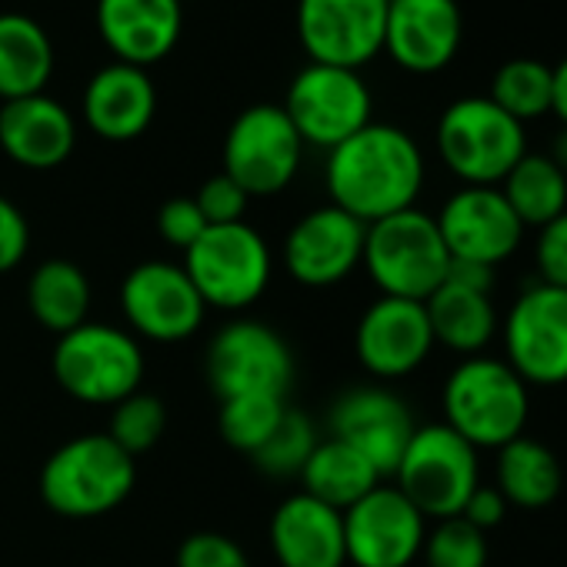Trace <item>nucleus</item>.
<instances>
[{
    "mask_svg": "<svg viewBox=\"0 0 567 567\" xmlns=\"http://www.w3.org/2000/svg\"><path fill=\"white\" fill-rule=\"evenodd\" d=\"M295 378L291 348L260 321L227 324L207 351V381L220 401L237 394H280L288 398Z\"/></svg>",
    "mask_w": 567,
    "mask_h": 567,
    "instance_id": "12",
    "label": "nucleus"
},
{
    "mask_svg": "<svg viewBox=\"0 0 567 567\" xmlns=\"http://www.w3.org/2000/svg\"><path fill=\"white\" fill-rule=\"evenodd\" d=\"M270 547L280 567H341L344 514L311 494H291L270 517Z\"/></svg>",
    "mask_w": 567,
    "mask_h": 567,
    "instance_id": "21",
    "label": "nucleus"
},
{
    "mask_svg": "<svg viewBox=\"0 0 567 567\" xmlns=\"http://www.w3.org/2000/svg\"><path fill=\"white\" fill-rule=\"evenodd\" d=\"M121 308L127 324L151 341H184L190 338L207 305L200 301L187 270L167 260L137 264L121 284Z\"/></svg>",
    "mask_w": 567,
    "mask_h": 567,
    "instance_id": "15",
    "label": "nucleus"
},
{
    "mask_svg": "<svg viewBox=\"0 0 567 567\" xmlns=\"http://www.w3.org/2000/svg\"><path fill=\"white\" fill-rule=\"evenodd\" d=\"M437 151L464 187H497L527 154V137L491 97H461L437 121Z\"/></svg>",
    "mask_w": 567,
    "mask_h": 567,
    "instance_id": "5",
    "label": "nucleus"
},
{
    "mask_svg": "<svg viewBox=\"0 0 567 567\" xmlns=\"http://www.w3.org/2000/svg\"><path fill=\"white\" fill-rule=\"evenodd\" d=\"M487 97L504 114H511L517 124L537 121V117L550 114V101H554V68H547L544 61H534V58H514V61H507V64L497 68Z\"/></svg>",
    "mask_w": 567,
    "mask_h": 567,
    "instance_id": "31",
    "label": "nucleus"
},
{
    "mask_svg": "<svg viewBox=\"0 0 567 567\" xmlns=\"http://www.w3.org/2000/svg\"><path fill=\"white\" fill-rule=\"evenodd\" d=\"M284 114L305 144L334 151L371 124V91L358 71L308 64L288 87Z\"/></svg>",
    "mask_w": 567,
    "mask_h": 567,
    "instance_id": "10",
    "label": "nucleus"
},
{
    "mask_svg": "<svg viewBox=\"0 0 567 567\" xmlns=\"http://www.w3.org/2000/svg\"><path fill=\"white\" fill-rule=\"evenodd\" d=\"M305 141L284 107L254 104L227 131L224 174L247 197H270L288 187L301 167Z\"/></svg>",
    "mask_w": 567,
    "mask_h": 567,
    "instance_id": "9",
    "label": "nucleus"
},
{
    "mask_svg": "<svg viewBox=\"0 0 567 567\" xmlns=\"http://www.w3.org/2000/svg\"><path fill=\"white\" fill-rule=\"evenodd\" d=\"M97 31L121 64H157L181 38V0H97Z\"/></svg>",
    "mask_w": 567,
    "mask_h": 567,
    "instance_id": "22",
    "label": "nucleus"
},
{
    "mask_svg": "<svg viewBox=\"0 0 567 567\" xmlns=\"http://www.w3.org/2000/svg\"><path fill=\"white\" fill-rule=\"evenodd\" d=\"M177 567H250L244 547L217 530H197L177 547Z\"/></svg>",
    "mask_w": 567,
    "mask_h": 567,
    "instance_id": "36",
    "label": "nucleus"
},
{
    "mask_svg": "<svg viewBox=\"0 0 567 567\" xmlns=\"http://www.w3.org/2000/svg\"><path fill=\"white\" fill-rule=\"evenodd\" d=\"M284 414H288V404L280 394H237L220 401L217 427L234 451L254 454L267 444Z\"/></svg>",
    "mask_w": 567,
    "mask_h": 567,
    "instance_id": "32",
    "label": "nucleus"
},
{
    "mask_svg": "<svg viewBox=\"0 0 567 567\" xmlns=\"http://www.w3.org/2000/svg\"><path fill=\"white\" fill-rule=\"evenodd\" d=\"M421 554L427 567H487V537L457 514L437 520V527L424 537Z\"/></svg>",
    "mask_w": 567,
    "mask_h": 567,
    "instance_id": "35",
    "label": "nucleus"
},
{
    "mask_svg": "<svg viewBox=\"0 0 567 567\" xmlns=\"http://www.w3.org/2000/svg\"><path fill=\"white\" fill-rule=\"evenodd\" d=\"M391 0H298V38L311 64L358 71L384 51Z\"/></svg>",
    "mask_w": 567,
    "mask_h": 567,
    "instance_id": "13",
    "label": "nucleus"
},
{
    "mask_svg": "<svg viewBox=\"0 0 567 567\" xmlns=\"http://www.w3.org/2000/svg\"><path fill=\"white\" fill-rule=\"evenodd\" d=\"M398 491L424 517H457L474 494L477 481V447H471L447 424H424L404 447L394 471Z\"/></svg>",
    "mask_w": 567,
    "mask_h": 567,
    "instance_id": "8",
    "label": "nucleus"
},
{
    "mask_svg": "<svg viewBox=\"0 0 567 567\" xmlns=\"http://www.w3.org/2000/svg\"><path fill=\"white\" fill-rule=\"evenodd\" d=\"M368 224L328 204L305 214L284 240V267L308 288H331L364 257Z\"/></svg>",
    "mask_w": 567,
    "mask_h": 567,
    "instance_id": "16",
    "label": "nucleus"
},
{
    "mask_svg": "<svg viewBox=\"0 0 567 567\" xmlns=\"http://www.w3.org/2000/svg\"><path fill=\"white\" fill-rule=\"evenodd\" d=\"M164 427H167V411H164L161 398L144 394V391H134L131 398H124L121 404H114L107 437L121 451H127L131 457H137V454L151 451L164 437Z\"/></svg>",
    "mask_w": 567,
    "mask_h": 567,
    "instance_id": "34",
    "label": "nucleus"
},
{
    "mask_svg": "<svg viewBox=\"0 0 567 567\" xmlns=\"http://www.w3.org/2000/svg\"><path fill=\"white\" fill-rule=\"evenodd\" d=\"M444 280H454L461 288H471V291H484L491 295L494 288V267L487 264H474V260H451L447 267V277Z\"/></svg>",
    "mask_w": 567,
    "mask_h": 567,
    "instance_id": "42",
    "label": "nucleus"
},
{
    "mask_svg": "<svg viewBox=\"0 0 567 567\" xmlns=\"http://www.w3.org/2000/svg\"><path fill=\"white\" fill-rule=\"evenodd\" d=\"M184 270L207 308L244 311L270 284V250L264 237L240 224L207 227L184 250Z\"/></svg>",
    "mask_w": 567,
    "mask_h": 567,
    "instance_id": "6",
    "label": "nucleus"
},
{
    "mask_svg": "<svg viewBox=\"0 0 567 567\" xmlns=\"http://www.w3.org/2000/svg\"><path fill=\"white\" fill-rule=\"evenodd\" d=\"M31 244V227L24 220V214L0 194V274L14 270Z\"/></svg>",
    "mask_w": 567,
    "mask_h": 567,
    "instance_id": "40",
    "label": "nucleus"
},
{
    "mask_svg": "<svg viewBox=\"0 0 567 567\" xmlns=\"http://www.w3.org/2000/svg\"><path fill=\"white\" fill-rule=\"evenodd\" d=\"M501 184L524 227H544L567 210V174L547 154H524Z\"/></svg>",
    "mask_w": 567,
    "mask_h": 567,
    "instance_id": "30",
    "label": "nucleus"
},
{
    "mask_svg": "<svg viewBox=\"0 0 567 567\" xmlns=\"http://www.w3.org/2000/svg\"><path fill=\"white\" fill-rule=\"evenodd\" d=\"M315 447H318V434H315L311 417L288 408V414H284V421L277 424V431L267 437V444L260 451L250 454V461L264 474L291 477V474H301L305 471V464L315 454Z\"/></svg>",
    "mask_w": 567,
    "mask_h": 567,
    "instance_id": "33",
    "label": "nucleus"
},
{
    "mask_svg": "<svg viewBox=\"0 0 567 567\" xmlns=\"http://www.w3.org/2000/svg\"><path fill=\"white\" fill-rule=\"evenodd\" d=\"M181 4H184V0H181Z\"/></svg>",
    "mask_w": 567,
    "mask_h": 567,
    "instance_id": "45",
    "label": "nucleus"
},
{
    "mask_svg": "<svg viewBox=\"0 0 567 567\" xmlns=\"http://www.w3.org/2000/svg\"><path fill=\"white\" fill-rule=\"evenodd\" d=\"M434 344H444L457 354L474 358L484 351L497 334V311L491 295L461 288L454 280H444L441 288L424 301Z\"/></svg>",
    "mask_w": 567,
    "mask_h": 567,
    "instance_id": "25",
    "label": "nucleus"
},
{
    "mask_svg": "<svg viewBox=\"0 0 567 567\" xmlns=\"http://www.w3.org/2000/svg\"><path fill=\"white\" fill-rule=\"evenodd\" d=\"M424 514L398 491L378 484L344 511V550L354 567H408L424 547Z\"/></svg>",
    "mask_w": 567,
    "mask_h": 567,
    "instance_id": "14",
    "label": "nucleus"
},
{
    "mask_svg": "<svg viewBox=\"0 0 567 567\" xmlns=\"http://www.w3.org/2000/svg\"><path fill=\"white\" fill-rule=\"evenodd\" d=\"M58 384L84 404H121L141 391L144 354L137 341L111 324H81L54 348Z\"/></svg>",
    "mask_w": 567,
    "mask_h": 567,
    "instance_id": "7",
    "label": "nucleus"
},
{
    "mask_svg": "<svg viewBox=\"0 0 567 567\" xmlns=\"http://www.w3.org/2000/svg\"><path fill=\"white\" fill-rule=\"evenodd\" d=\"M331 204L374 224L414 207L424 187V154L411 134L394 124H368L334 151L324 171Z\"/></svg>",
    "mask_w": 567,
    "mask_h": 567,
    "instance_id": "1",
    "label": "nucleus"
},
{
    "mask_svg": "<svg viewBox=\"0 0 567 567\" xmlns=\"http://www.w3.org/2000/svg\"><path fill=\"white\" fill-rule=\"evenodd\" d=\"M451 260H474L497 267L504 264L524 234V224L497 187H464L434 217Z\"/></svg>",
    "mask_w": 567,
    "mask_h": 567,
    "instance_id": "17",
    "label": "nucleus"
},
{
    "mask_svg": "<svg viewBox=\"0 0 567 567\" xmlns=\"http://www.w3.org/2000/svg\"><path fill=\"white\" fill-rule=\"evenodd\" d=\"M464 21L457 0H391L384 51L411 74L444 71L461 48Z\"/></svg>",
    "mask_w": 567,
    "mask_h": 567,
    "instance_id": "19",
    "label": "nucleus"
},
{
    "mask_svg": "<svg viewBox=\"0 0 567 567\" xmlns=\"http://www.w3.org/2000/svg\"><path fill=\"white\" fill-rule=\"evenodd\" d=\"M28 308L51 334H68L87 321L91 284L74 260H44L28 280Z\"/></svg>",
    "mask_w": 567,
    "mask_h": 567,
    "instance_id": "28",
    "label": "nucleus"
},
{
    "mask_svg": "<svg viewBox=\"0 0 567 567\" xmlns=\"http://www.w3.org/2000/svg\"><path fill=\"white\" fill-rule=\"evenodd\" d=\"M247 194L240 190V184H234L227 174H217L210 181H204V187L197 190L194 204L200 207L207 227H220V224H240L244 210H247Z\"/></svg>",
    "mask_w": 567,
    "mask_h": 567,
    "instance_id": "37",
    "label": "nucleus"
},
{
    "mask_svg": "<svg viewBox=\"0 0 567 567\" xmlns=\"http://www.w3.org/2000/svg\"><path fill=\"white\" fill-rule=\"evenodd\" d=\"M157 94L144 68L107 64L84 91V121L104 141H134L154 121Z\"/></svg>",
    "mask_w": 567,
    "mask_h": 567,
    "instance_id": "24",
    "label": "nucleus"
},
{
    "mask_svg": "<svg viewBox=\"0 0 567 567\" xmlns=\"http://www.w3.org/2000/svg\"><path fill=\"white\" fill-rule=\"evenodd\" d=\"M137 464L107 434H84L61 444L41 471L44 504L74 520L104 517L127 501Z\"/></svg>",
    "mask_w": 567,
    "mask_h": 567,
    "instance_id": "2",
    "label": "nucleus"
},
{
    "mask_svg": "<svg viewBox=\"0 0 567 567\" xmlns=\"http://www.w3.org/2000/svg\"><path fill=\"white\" fill-rule=\"evenodd\" d=\"M361 264L384 291V298L424 305L444 284L451 254L444 247L437 220L417 207H408L368 224Z\"/></svg>",
    "mask_w": 567,
    "mask_h": 567,
    "instance_id": "4",
    "label": "nucleus"
},
{
    "mask_svg": "<svg viewBox=\"0 0 567 567\" xmlns=\"http://www.w3.org/2000/svg\"><path fill=\"white\" fill-rule=\"evenodd\" d=\"M530 414L527 384L507 361L467 358L444 384V424L471 447H504L524 434Z\"/></svg>",
    "mask_w": 567,
    "mask_h": 567,
    "instance_id": "3",
    "label": "nucleus"
},
{
    "mask_svg": "<svg viewBox=\"0 0 567 567\" xmlns=\"http://www.w3.org/2000/svg\"><path fill=\"white\" fill-rule=\"evenodd\" d=\"M207 230V220L200 214V207L194 204V197H174L157 210V234L171 244L187 250L190 244H197V237Z\"/></svg>",
    "mask_w": 567,
    "mask_h": 567,
    "instance_id": "39",
    "label": "nucleus"
},
{
    "mask_svg": "<svg viewBox=\"0 0 567 567\" xmlns=\"http://www.w3.org/2000/svg\"><path fill=\"white\" fill-rule=\"evenodd\" d=\"M301 481H305V494L344 514L351 504H358L364 494H371L381 484V474L361 451H354L338 437H328L318 441L315 454L301 471Z\"/></svg>",
    "mask_w": 567,
    "mask_h": 567,
    "instance_id": "27",
    "label": "nucleus"
},
{
    "mask_svg": "<svg viewBox=\"0 0 567 567\" xmlns=\"http://www.w3.org/2000/svg\"><path fill=\"white\" fill-rule=\"evenodd\" d=\"M564 174H567V127H560L557 131V137H554V147H550V154H547Z\"/></svg>",
    "mask_w": 567,
    "mask_h": 567,
    "instance_id": "44",
    "label": "nucleus"
},
{
    "mask_svg": "<svg viewBox=\"0 0 567 567\" xmlns=\"http://www.w3.org/2000/svg\"><path fill=\"white\" fill-rule=\"evenodd\" d=\"M54 71L48 31L28 14H0V97L18 101L44 94Z\"/></svg>",
    "mask_w": 567,
    "mask_h": 567,
    "instance_id": "26",
    "label": "nucleus"
},
{
    "mask_svg": "<svg viewBox=\"0 0 567 567\" xmlns=\"http://www.w3.org/2000/svg\"><path fill=\"white\" fill-rule=\"evenodd\" d=\"M414 431L417 427L404 401L384 388L348 391L331 411V437L361 451L381 477L398 471Z\"/></svg>",
    "mask_w": 567,
    "mask_h": 567,
    "instance_id": "18",
    "label": "nucleus"
},
{
    "mask_svg": "<svg viewBox=\"0 0 567 567\" xmlns=\"http://www.w3.org/2000/svg\"><path fill=\"white\" fill-rule=\"evenodd\" d=\"M560 484H564L560 461L540 441L520 434L501 447L497 491L504 494L507 504L524 507V511H540L560 494Z\"/></svg>",
    "mask_w": 567,
    "mask_h": 567,
    "instance_id": "29",
    "label": "nucleus"
},
{
    "mask_svg": "<svg viewBox=\"0 0 567 567\" xmlns=\"http://www.w3.org/2000/svg\"><path fill=\"white\" fill-rule=\"evenodd\" d=\"M550 111L567 127V58L554 68V101H550Z\"/></svg>",
    "mask_w": 567,
    "mask_h": 567,
    "instance_id": "43",
    "label": "nucleus"
},
{
    "mask_svg": "<svg viewBox=\"0 0 567 567\" xmlns=\"http://www.w3.org/2000/svg\"><path fill=\"white\" fill-rule=\"evenodd\" d=\"M534 260L540 270V284L567 291V210L540 227Z\"/></svg>",
    "mask_w": 567,
    "mask_h": 567,
    "instance_id": "38",
    "label": "nucleus"
},
{
    "mask_svg": "<svg viewBox=\"0 0 567 567\" xmlns=\"http://www.w3.org/2000/svg\"><path fill=\"white\" fill-rule=\"evenodd\" d=\"M74 144V117L64 104L44 94L4 101V107H0V147L21 167L51 171L71 157Z\"/></svg>",
    "mask_w": 567,
    "mask_h": 567,
    "instance_id": "23",
    "label": "nucleus"
},
{
    "mask_svg": "<svg viewBox=\"0 0 567 567\" xmlns=\"http://www.w3.org/2000/svg\"><path fill=\"white\" fill-rule=\"evenodd\" d=\"M504 514H507V501H504V494H501L497 487H487V484H477V487H474V494L467 497L464 511H461V517H464L467 524H474L477 530H491V527H497V524L504 520Z\"/></svg>",
    "mask_w": 567,
    "mask_h": 567,
    "instance_id": "41",
    "label": "nucleus"
},
{
    "mask_svg": "<svg viewBox=\"0 0 567 567\" xmlns=\"http://www.w3.org/2000/svg\"><path fill=\"white\" fill-rule=\"evenodd\" d=\"M504 351L524 384H567V291L527 288L504 321Z\"/></svg>",
    "mask_w": 567,
    "mask_h": 567,
    "instance_id": "11",
    "label": "nucleus"
},
{
    "mask_svg": "<svg viewBox=\"0 0 567 567\" xmlns=\"http://www.w3.org/2000/svg\"><path fill=\"white\" fill-rule=\"evenodd\" d=\"M354 348L361 364L378 378H404L417 371L434 348L424 305L404 298L374 301L358 324Z\"/></svg>",
    "mask_w": 567,
    "mask_h": 567,
    "instance_id": "20",
    "label": "nucleus"
}]
</instances>
